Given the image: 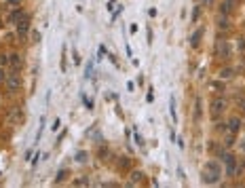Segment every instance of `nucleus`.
<instances>
[{
    "label": "nucleus",
    "mask_w": 245,
    "mask_h": 188,
    "mask_svg": "<svg viewBox=\"0 0 245 188\" xmlns=\"http://www.w3.org/2000/svg\"><path fill=\"white\" fill-rule=\"evenodd\" d=\"M228 127H230V131H239V127H241V121H239V118L235 116V118H230Z\"/></svg>",
    "instance_id": "0eeeda50"
},
{
    "label": "nucleus",
    "mask_w": 245,
    "mask_h": 188,
    "mask_svg": "<svg viewBox=\"0 0 245 188\" xmlns=\"http://www.w3.org/2000/svg\"><path fill=\"white\" fill-rule=\"evenodd\" d=\"M228 2H235V0H228Z\"/></svg>",
    "instance_id": "4be33fe9"
},
{
    "label": "nucleus",
    "mask_w": 245,
    "mask_h": 188,
    "mask_svg": "<svg viewBox=\"0 0 245 188\" xmlns=\"http://www.w3.org/2000/svg\"><path fill=\"white\" fill-rule=\"evenodd\" d=\"M4 85H6V91H9V93H17V91L21 89V78H19L17 74H9Z\"/></svg>",
    "instance_id": "f03ea898"
},
{
    "label": "nucleus",
    "mask_w": 245,
    "mask_h": 188,
    "mask_svg": "<svg viewBox=\"0 0 245 188\" xmlns=\"http://www.w3.org/2000/svg\"><path fill=\"white\" fill-rule=\"evenodd\" d=\"M2 83H6V74H4V70L0 68V85H2Z\"/></svg>",
    "instance_id": "2eb2a0df"
},
{
    "label": "nucleus",
    "mask_w": 245,
    "mask_h": 188,
    "mask_svg": "<svg viewBox=\"0 0 245 188\" xmlns=\"http://www.w3.org/2000/svg\"><path fill=\"white\" fill-rule=\"evenodd\" d=\"M0 28H4V26H2V19H0Z\"/></svg>",
    "instance_id": "412c9836"
},
{
    "label": "nucleus",
    "mask_w": 245,
    "mask_h": 188,
    "mask_svg": "<svg viewBox=\"0 0 245 188\" xmlns=\"http://www.w3.org/2000/svg\"><path fill=\"white\" fill-rule=\"evenodd\" d=\"M11 63V57H6V55H0V68L2 66H9Z\"/></svg>",
    "instance_id": "9b49d317"
},
{
    "label": "nucleus",
    "mask_w": 245,
    "mask_h": 188,
    "mask_svg": "<svg viewBox=\"0 0 245 188\" xmlns=\"http://www.w3.org/2000/svg\"><path fill=\"white\" fill-rule=\"evenodd\" d=\"M140 180H142V171H133L131 173V184H137Z\"/></svg>",
    "instance_id": "1a4fd4ad"
},
{
    "label": "nucleus",
    "mask_w": 245,
    "mask_h": 188,
    "mask_svg": "<svg viewBox=\"0 0 245 188\" xmlns=\"http://www.w3.org/2000/svg\"><path fill=\"white\" fill-rule=\"evenodd\" d=\"M51 129H53V131H57V129H59V121H57V118H55V123H53V127H51Z\"/></svg>",
    "instance_id": "a211bd4d"
},
{
    "label": "nucleus",
    "mask_w": 245,
    "mask_h": 188,
    "mask_svg": "<svg viewBox=\"0 0 245 188\" xmlns=\"http://www.w3.org/2000/svg\"><path fill=\"white\" fill-rule=\"evenodd\" d=\"M230 4H233V2H228V0L222 2V13H228V11H230Z\"/></svg>",
    "instance_id": "ddd939ff"
},
{
    "label": "nucleus",
    "mask_w": 245,
    "mask_h": 188,
    "mask_svg": "<svg viewBox=\"0 0 245 188\" xmlns=\"http://www.w3.org/2000/svg\"><path fill=\"white\" fill-rule=\"evenodd\" d=\"M201 34H203L201 30H197V32L192 34V38H190V43H192V47H197V45H199V40H201Z\"/></svg>",
    "instance_id": "6e6552de"
},
{
    "label": "nucleus",
    "mask_w": 245,
    "mask_h": 188,
    "mask_svg": "<svg viewBox=\"0 0 245 188\" xmlns=\"http://www.w3.org/2000/svg\"><path fill=\"white\" fill-rule=\"evenodd\" d=\"M224 108H226V101H224L222 97H216V99L211 101V114H213V116L222 114V112H224Z\"/></svg>",
    "instance_id": "20e7f679"
},
{
    "label": "nucleus",
    "mask_w": 245,
    "mask_h": 188,
    "mask_svg": "<svg viewBox=\"0 0 245 188\" xmlns=\"http://www.w3.org/2000/svg\"><path fill=\"white\" fill-rule=\"evenodd\" d=\"M6 2H9L11 6H17V4H19V0H6Z\"/></svg>",
    "instance_id": "6ab92c4d"
},
{
    "label": "nucleus",
    "mask_w": 245,
    "mask_h": 188,
    "mask_svg": "<svg viewBox=\"0 0 245 188\" xmlns=\"http://www.w3.org/2000/svg\"><path fill=\"white\" fill-rule=\"evenodd\" d=\"M32 38H34V43H40V32H34V34H32Z\"/></svg>",
    "instance_id": "dca6fc26"
},
{
    "label": "nucleus",
    "mask_w": 245,
    "mask_h": 188,
    "mask_svg": "<svg viewBox=\"0 0 245 188\" xmlns=\"http://www.w3.org/2000/svg\"><path fill=\"white\" fill-rule=\"evenodd\" d=\"M76 161H78V163H85V161H87V152H78V154H76Z\"/></svg>",
    "instance_id": "f8f14e48"
},
{
    "label": "nucleus",
    "mask_w": 245,
    "mask_h": 188,
    "mask_svg": "<svg viewBox=\"0 0 245 188\" xmlns=\"http://www.w3.org/2000/svg\"><path fill=\"white\" fill-rule=\"evenodd\" d=\"M6 40H9V43H15V34H6Z\"/></svg>",
    "instance_id": "f3484780"
},
{
    "label": "nucleus",
    "mask_w": 245,
    "mask_h": 188,
    "mask_svg": "<svg viewBox=\"0 0 245 188\" xmlns=\"http://www.w3.org/2000/svg\"><path fill=\"white\" fill-rule=\"evenodd\" d=\"M21 116H23V114H21V110H19V108H13V110L9 112L6 121H9V123H19V121H21Z\"/></svg>",
    "instance_id": "39448f33"
},
{
    "label": "nucleus",
    "mask_w": 245,
    "mask_h": 188,
    "mask_svg": "<svg viewBox=\"0 0 245 188\" xmlns=\"http://www.w3.org/2000/svg\"><path fill=\"white\" fill-rule=\"evenodd\" d=\"M230 74H233V70H230V68H224V70L220 72V78H230Z\"/></svg>",
    "instance_id": "9d476101"
},
{
    "label": "nucleus",
    "mask_w": 245,
    "mask_h": 188,
    "mask_svg": "<svg viewBox=\"0 0 245 188\" xmlns=\"http://www.w3.org/2000/svg\"><path fill=\"white\" fill-rule=\"evenodd\" d=\"M239 106H241V110L245 112V99H239Z\"/></svg>",
    "instance_id": "aec40b11"
},
{
    "label": "nucleus",
    "mask_w": 245,
    "mask_h": 188,
    "mask_svg": "<svg viewBox=\"0 0 245 188\" xmlns=\"http://www.w3.org/2000/svg\"><path fill=\"white\" fill-rule=\"evenodd\" d=\"M195 116H197V118L201 116V99H197V110H195Z\"/></svg>",
    "instance_id": "4468645a"
},
{
    "label": "nucleus",
    "mask_w": 245,
    "mask_h": 188,
    "mask_svg": "<svg viewBox=\"0 0 245 188\" xmlns=\"http://www.w3.org/2000/svg\"><path fill=\"white\" fill-rule=\"evenodd\" d=\"M11 66H13L15 70H19V68L23 66V59H21V55H17V53H15V55H11Z\"/></svg>",
    "instance_id": "423d86ee"
},
{
    "label": "nucleus",
    "mask_w": 245,
    "mask_h": 188,
    "mask_svg": "<svg viewBox=\"0 0 245 188\" xmlns=\"http://www.w3.org/2000/svg\"><path fill=\"white\" fill-rule=\"evenodd\" d=\"M28 32H30V17H23V19L17 21V34H19L21 38H26Z\"/></svg>",
    "instance_id": "7ed1b4c3"
},
{
    "label": "nucleus",
    "mask_w": 245,
    "mask_h": 188,
    "mask_svg": "<svg viewBox=\"0 0 245 188\" xmlns=\"http://www.w3.org/2000/svg\"><path fill=\"white\" fill-rule=\"evenodd\" d=\"M218 180H220V167L216 163H207V169H205V173H203V182L216 184Z\"/></svg>",
    "instance_id": "f257e3e1"
}]
</instances>
